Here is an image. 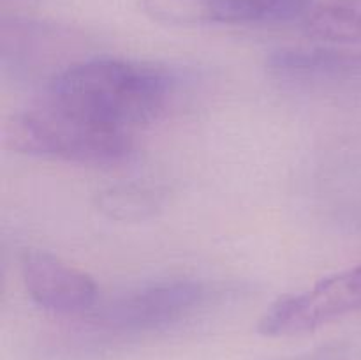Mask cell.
Listing matches in <instances>:
<instances>
[{
    "mask_svg": "<svg viewBox=\"0 0 361 360\" xmlns=\"http://www.w3.org/2000/svg\"><path fill=\"white\" fill-rule=\"evenodd\" d=\"M175 88V76L161 67L95 59L56 73L42 97L94 122L133 133L168 112Z\"/></svg>",
    "mask_w": 361,
    "mask_h": 360,
    "instance_id": "cell-1",
    "label": "cell"
},
{
    "mask_svg": "<svg viewBox=\"0 0 361 360\" xmlns=\"http://www.w3.org/2000/svg\"><path fill=\"white\" fill-rule=\"evenodd\" d=\"M4 134L20 154L80 164H113L133 150V133L94 122L46 97L16 113Z\"/></svg>",
    "mask_w": 361,
    "mask_h": 360,
    "instance_id": "cell-2",
    "label": "cell"
},
{
    "mask_svg": "<svg viewBox=\"0 0 361 360\" xmlns=\"http://www.w3.org/2000/svg\"><path fill=\"white\" fill-rule=\"evenodd\" d=\"M361 311V265L321 279L305 292L275 300L257 323L267 337L300 335Z\"/></svg>",
    "mask_w": 361,
    "mask_h": 360,
    "instance_id": "cell-3",
    "label": "cell"
},
{
    "mask_svg": "<svg viewBox=\"0 0 361 360\" xmlns=\"http://www.w3.org/2000/svg\"><path fill=\"white\" fill-rule=\"evenodd\" d=\"M210 296V289L192 279L157 282L122 296L95 314L101 327L118 332H143L169 327L196 313Z\"/></svg>",
    "mask_w": 361,
    "mask_h": 360,
    "instance_id": "cell-4",
    "label": "cell"
},
{
    "mask_svg": "<svg viewBox=\"0 0 361 360\" xmlns=\"http://www.w3.org/2000/svg\"><path fill=\"white\" fill-rule=\"evenodd\" d=\"M21 279L39 307L56 314H83L97 302L94 277L46 251H25Z\"/></svg>",
    "mask_w": 361,
    "mask_h": 360,
    "instance_id": "cell-5",
    "label": "cell"
},
{
    "mask_svg": "<svg viewBox=\"0 0 361 360\" xmlns=\"http://www.w3.org/2000/svg\"><path fill=\"white\" fill-rule=\"evenodd\" d=\"M215 21L235 25L288 23L307 18L314 0H201Z\"/></svg>",
    "mask_w": 361,
    "mask_h": 360,
    "instance_id": "cell-6",
    "label": "cell"
},
{
    "mask_svg": "<svg viewBox=\"0 0 361 360\" xmlns=\"http://www.w3.org/2000/svg\"><path fill=\"white\" fill-rule=\"evenodd\" d=\"M166 194L150 184H116L95 196V207L111 221L137 222L152 217L162 208Z\"/></svg>",
    "mask_w": 361,
    "mask_h": 360,
    "instance_id": "cell-7",
    "label": "cell"
},
{
    "mask_svg": "<svg viewBox=\"0 0 361 360\" xmlns=\"http://www.w3.org/2000/svg\"><path fill=\"white\" fill-rule=\"evenodd\" d=\"M310 37L335 44L361 42V0H328L305 18Z\"/></svg>",
    "mask_w": 361,
    "mask_h": 360,
    "instance_id": "cell-8",
    "label": "cell"
},
{
    "mask_svg": "<svg viewBox=\"0 0 361 360\" xmlns=\"http://www.w3.org/2000/svg\"><path fill=\"white\" fill-rule=\"evenodd\" d=\"M270 360H348V359H345V352L342 346L326 344V346H319V348L307 349V352L277 356V359H270Z\"/></svg>",
    "mask_w": 361,
    "mask_h": 360,
    "instance_id": "cell-9",
    "label": "cell"
},
{
    "mask_svg": "<svg viewBox=\"0 0 361 360\" xmlns=\"http://www.w3.org/2000/svg\"><path fill=\"white\" fill-rule=\"evenodd\" d=\"M335 67L337 69L361 67V52H341V49H335Z\"/></svg>",
    "mask_w": 361,
    "mask_h": 360,
    "instance_id": "cell-10",
    "label": "cell"
}]
</instances>
